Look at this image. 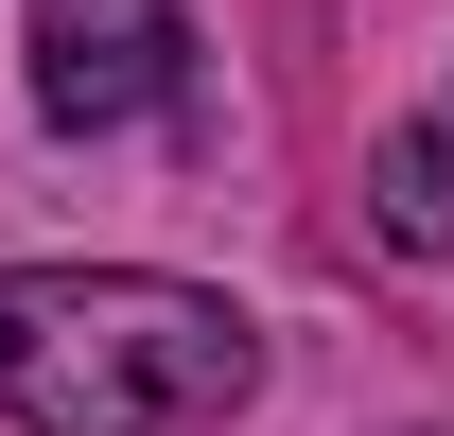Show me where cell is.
<instances>
[{
  "mask_svg": "<svg viewBox=\"0 0 454 436\" xmlns=\"http://www.w3.org/2000/svg\"><path fill=\"white\" fill-rule=\"evenodd\" d=\"M262 315L158 262H0V419L18 436H227L262 401Z\"/></svg>",
  "mask_w": 454,
  "mask_h": 436,
  "instance_id": "cell-1",
  "label": "cell"
},
{
  "mask_svg": "<svg viewBox=\"0 0 454 436\" xmlns=\"http://www.w3.org/2000/svg\"><path fill=\"white\" fill-rule=\"evenodd\" d=\"M18 88L53 140H140L192 88V0H18Z\"/></svg>",
  "mask_w": 454,
  "mask_h": 436,
  "instance_id": "cell-2",
  "label": "cell"
},
{
  "mask_svg": "<svg viewBox=\"0 0 454 436\" xmlns=\"http://www.w3.org/2000/svg\"><path fill=\"white\" fill-rule=\"evenodd\" d=\"M367 227H385L402 262H454V105L367 140Z\"/></svg>",
  "mask_w": 454,
  "mask_h": 436,
  "instance_id": "cell-3",
  "label": "cell"
}]
</instances>
